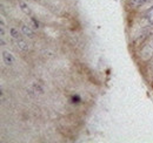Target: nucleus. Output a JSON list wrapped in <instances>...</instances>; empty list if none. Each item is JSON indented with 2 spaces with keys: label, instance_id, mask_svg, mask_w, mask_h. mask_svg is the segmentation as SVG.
<instances>
[{
  "label": "nucleus",
  "instance_id": "f257e3e1",
  "mask_svg": "<svg viewBox=\"0 0 153 143\" xmlns=\"http://www.w3.org/2000/svg\"><path fill=\"white\" fill-rule=\"evenodd\" d=\"M152 56H153V40H151V41L146 42V43L143 46V48H141V51H140V57H141L144 61H147V60H150Z\"/></svg>",
  "mask_w": 153,
  "mask_h": 143
},
{
  "label": "nucleus",
  "instance_id": "f03ea898",
  "mask_svg": "<svg viewBox=\"0 0 153 143\" xmlns=\"http://www.w3.org/2000/svg\"><path fill=\"white\" fill-rule=\"evenodd\" d=\"M19 6H20V10L26 14V15H28V17H32V14H33V12H32V10L28 7V5L25 2V1H20L19 2Z\"/></svg>",
  "mask_w": 153,
  "mask_h": 143
},
{
  "label": "nucleus",
  "instance_id": "7ed1b4c3",
  "mask_svg": "<svg viewBox=\"0 0 153 143\" xmlns=\"http://www.w3.org/2000/svg\"><path fill=\"white\" fill-rule=\"evenodd\" d=\"M2 59H4L5 63L8 65V66H11L13 63V61H14V57L12 56V54L10 53V52H7V51H4L2 52Z\"/></svg>",
  "mask_w": 153,
  "mask_h": 143
},
{
  "label": "nucleus",
  "instance_id": "20e7f679",
  "mask_svg": "<svg viewBox=\"0 0 153 143\" xmlns=\"http://www.w3.org/2000/svg\"><path fill=\"white\" fill-rule=\"evenodd\" d=\"M145 4H147L146 0H128V5L132 8H139Z\"/></svg>",
  "mask_w": 153,
  "mask_h": 143
},
{
  "label": "nucleus",
  "instance_id": "39448f33",
  "mask_svg": "<svg viewBox=\"0 0 153 143\" xmlns=\"http://www.w3.org/2000/svg\"><path fill=\"white\" fill-rule=\"evenodd\" d=\"M21 33H22V35L27 36V38H33V31L26 25L21 26Z\"/></svg>",
  "mask_w": 153,
  "mask_h": 143
},
{
  "label": "nucleus",
  "instance_id": "423d86ee",
  "mask_svg": "<svg viewBox=\"0 0 153 143\" xmlns=\"http://www.w3.org/2000/svg\"><path fill=\"white\" fill-rule=\"evenodd\" d=\"M17 46L21 52H28V45L27 42H25V40H21V39L17 40Z\"/></svg>",
  "mask_w": 153,
  "mask_h": 143
},
{
  "label": "nucleus",
  "instance_id": "0eeeda50",
  "mask_svg": "<svg viewBox=\"0 0 153 143\" xmlns=\"http://www.w3.org/2000/svg\"><path fill=\"white\" fill-rule=\"evenodd\" d=\"M10 34H11V36H12L13 39H16V40L21 39V35H22V33H20L17 28H11V29H10Z\"/></svg>",
  "mask_w": 153,
  "mask_h": 143
},
{
  "label": "nucleus",
  "instance_id": "6e6552de",
  "mask_svg": "<svg viewBox=\"0 0 153 143\" xmlns=\"http://www.w3.org/2000/svg\"><path fill=\"white\" fill-rule=\"evenodd\" d=\"M147 20H149V24L153 26V7H151L147 12Z\"/></svg>",
  "mask_w": 153,
  "mask_h": 143
},
{
  "label": "nucleus",
  "instance_id": "1a4fd4ad",
  "mask_svg": "<svg viewBox=\"0 0 153 143\" xmlns=\"http://www.w3.org/2000/svg\"><path fill=\"white\" fill-rule=\"evenodd\" d=\"M33 89L36 90V91H38V93H42V91H44L42 87H41L40 85H38L37 82H34V83H33Z\"/></svg>",
  "mask_w": 153,
  "mask_h": 143
},
{
  "label": "nucleus",
  "instance_id": "9d476101",
  "mask_svg": "<svg viewBox=\"0 0 153 143\" xmlns=\"http://www.w3.org/2000/svg\"><path fill=\"white\" fill-rule=\"evenodd\" d=\"M0 27H1V36L5 35V24H4V20L0 21Z\"/></svg>",
  "mask_w": 153,
  "mask_h": 143
},
{
  "label": "nucleus",
  "instance_id": "9b49d317",
  "mask_svg": "<svg viewBox=\"0 0 153 143\" xmlns=\"http://www.w3.org/2000/svg\"><path fill=\"white\" fill-rule=\"evenodd\" d=\"M31 20H32V22H33V24H34V27H36V28H38L39 27V24H38V21H37V20H36V19L33 18V17H32V18H31Z\"/></svg>",
  "mask_w": 153,
  "mask_h": 143
},
{
  "label": "nucleus",
  "instance_id": "f8f14e48",
  "mask_svg": "<svg viewBox=\"0 0 153 143\" xmlns=\"http://www.w3.org/2000/svg\"><path fill=\"white\" fill-rule=\"evenodd\" d=\"M151 71H152V73H153V60H152V63H151Z\"/></svg>",
  "mask_w": 153,
  "mask_h": 143
},
{
  "label": "nucleus",
  "instance_id": "ddd939ff",
  "mask_svg": "<svg viewBox=\"0 0 153 143\" xmlns=\"http://www.w3.org/2000/svg\"><path fill=\"white\" fill-rule=\"evenodd\" d=\"M151 1H152V0H146V2H151Z\"/></svg>",
  "mask_w": 153,
  "mask_h": 143
},
{
  "label": "nucleus",
  "instance_id": "4468645a",
  "mask_svg": "<svg viewBox=\"0 0 153 143\" xmlns=\"http://www.w3.org/2000/svg\"><path fill=\"white\" fill-rule=\"evenodd\" d=\"M36 1H40V0H36Z\"/></svg>",
  "mask_w": 153,
  "mask_h": 143
}]
</instances>
